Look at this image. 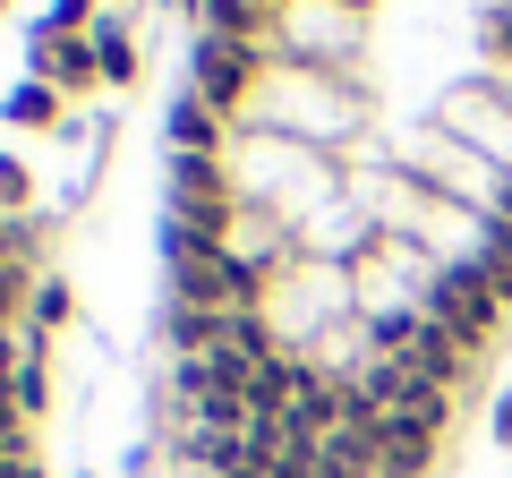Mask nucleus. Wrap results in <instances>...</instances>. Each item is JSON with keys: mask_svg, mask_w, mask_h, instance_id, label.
Returning <instances> with one entry per match:
<instances>
[{"mask_svg": "<svg viewBox=\"0 0 512 478\" xmlns=\"http://www.w3.org/2000/svg\"><path fill=\"white\" fill-rule=\"evenodd\" d=\"M0 111H9V120H18V129H52V120H60L52 86H18V94H0Z\"/></svg>", "mask_w": 512, "mask_h": 478, "instance_id": "f257e3e1", "label": "nucleus"}, {"mask_svg": "<svg viewBox=\"0 0 512 478\" xmlns=\"http://www.w3.org/2000/svg\"><path fill=\"white\" fill-rule=\"evenodd\" d=\"M60 316H69V291H60V282H43V291H35V325H60Z\"/></svg>", "mask_w": 512, "mask_h": 478, "instance_id": "f03ea898", "label": "nucleus"}, {"mask_svg": "<svg viewBox=\"0 0 512 478\" xmlns=\"http://www.w3.org/2000/svg\"><path fill=\"white\" fill-rule=\"evenodd\" d=\"M0 205H26V171L9 163V154H0Z\"/></svg>", "mask_w": 512, "mask_h": 478, "instance_id": "7ed1b4c3", "label": "nucleus"}]
</instances>
